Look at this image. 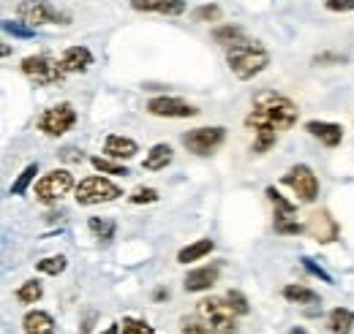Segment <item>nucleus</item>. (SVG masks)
I'll return each instance as SVG.
<instances>
[{
    "label": "nucleus",
    "instance_id": "obj_1",
    "mask_svg": "<svg viewBox=\"0 0 354 334\" xmlns=\"http://www.w3.org/2000/svg\"><path fill=\"white\" fill-rule=\"evenodd\" d=\"M300 109L297 104L275 90H259L251 101V112L245 115L243 126L251 133V153L254 155H267L286 130L297 126Z\"/></svg>",
    "mask_w": 354,
    "mask_h": 334
},
{
    "label": "nucleus",
    "instance_id": "obj_2",
    "mask_svg": "<svg viewBox=\"0 0 354 334\" xmlns=\"http://www.w3.org/2000/svg\"><path fill=\"white\" fill-rule=\"evenodd\" d=\"M223 52H226V66H229L232 77L240 79V82L257 79L270 66V49L262 41H254V39H245V41H240L237 46H229Z\"/></svg>",
    "mask_w": 354,
    "mask_h": 334
},
{
    "label": "nucleus",
    "instance_id": "obj_3",
    "mask_svg": "<svg viewBox=\"0 0 354 334\" xmlns=\"http://www.w3.org/2000/svg\"><path fill=\"white\" fill-rule=\"evenodd\" d=\"M123 196V188L118 182H112L106 174H93L77 182L74 188V202L80 207H98V204H109L118 202Z\"/></svg>",
    "mask_w": 354,
    "mask_h": 334
},
{
    "label": "nucleus",
    "instance_id": "obj_4",
    "mask_svg": "<svg viewBox=\"0 0 354 334\" xmlns=\"http://www.w3.org/2000/svg\"><path fill=\"white\" fill-rule=\"evenodd\" d=\"M74 188H77V179H74V174H71L68 168H52V171H46V174H41V177L36 179L33 196H36L39 204L55 207V204L63 202Z\"/></svg>",
    "mask_w": 354,
    "mask_h": 334
},
{
    "label": "nucleus",
    "instance_id": "obj_5",
    "mask_svg": "<svg viewBox=\"0 0 354 334\" xmlns=\"http://www.w3.org/2000/svg\"><path fill=\"white\" fill-rule=\"evenodd\" d=\"M19 71L28 82L39 84V87H55V84L66 82V71L60 66V57H52V55H28L22 63H19Z\"/></svg>",
    "mask_w": 354,
    "mask_h": 334
},
{
    "label": "nucleus",
    "instance_id": "obj_6",
    "mask_svg": "<svg viewBox=\"0 0 354 334\" xmlns=\"http://www.w3.org/2000/svg\"><path fill=\"white\" fill-rule=\"evenodd\" d=\"M77 120H80V115H77L74 104H71V101H60V104L44 109V112L36 117V128H39L44 136H49V139H60V136H66L68 130H74Z\"/></svg>",
    "mask_w": 354,
    "mask_h": 334
},
{
    "label": "nucleus",
    "instance_id": "obj_7",
    "mask_svg": "<svg viewBox=\"0 0 354 334\" xmlns=\"http://www.w3.org/2000/svg\"><path fill=\"white\" fill-rule=\"evenodd\" d=\"M196 313H199L218 334L237 332V318H240V315L234 313V307L229 304L226 296H205V299L199 302Z\"/></svg>",
    "mask_w": 354,
    "mask_h": 334
},
{
    "label": "nucleus",
    "instance_id": "obj_8",
    "mask_svg": "<svg viewBox=\"0 0 354 334\" xmlns=\"http://www.w3.org/2000/svg\"><path fill=\"white\" fill-rule=\"evenodd\" d=\"M226 141V128L223 126H202V128H191L180 136V144L196 155V158H207L213 155L218 147Z\"/></svg>",
    "mask_w": 354,
    "mask_h": 334
},
{
    "label": "nucleus",
    "instance_id": "obj_9",
    "mask_svg": "<svg viewBox=\"0 0 354 334\" xmlns=\"http://www.w3.org/2000/svg\"><path fill=\"white\" fill-rule=\"evenodd\" d=\"M17 17L28 22L30 28H46V25H68L71 17L57 11L49 0H19L17 3Z\"/></svg>",
    "mask_w": 354,
    "mask_h": 334
},
{
    "label": "nucleus",
    "instance_id": "obj_10",
    "mask_svg": "<svg viewBox=\"0 0 354 334\" xmlns=\"http://www.w3.org/2000/svg\"><path fill=\"white\" fill-rule=\"evenodd\" d=\"M281 185L297 196V204H313L319 199V177L308 164H295L281 177Z\"/></svg>",
    "mask_w": 354,
    "mask_h": 334
},
{
    "label": "nucleus",
    "instance_id": "obj_11",
    "mask_svg": "<svg viewBox=\"0 0 354 334\" xmlns=\"http://www.w3.org/2000/svg\"><path fill=\"white\" fill-rule=\"evenodd\" d=\"M145 109H147V115L164 117V120H191L199 115V109L194 104H188L177 95H156L145 104Z\"/></svg>",
    "mask_w": 354,
    "mask_h": 334
},
{
    "label": "nucleus",
    "instance_id": "obj_12",
    "mask_svg": "<svg viewBox=\"0 0 354 334\" xmlns=\"http://www.w3.org/2000/svg\"><path fill=\"white\" fill-rule=\"evenodd\" d=\"M306 234L313 242H319V245H333L341 237V226H338V220L327 209H316V212H310L308 220H306Z\"/></svg>",
    "mask_w": 354,
    "mask_h": 334
},
{
    "label": "nucleus",
    "instance_id": "obj_13",
    "mask_svg": "<svg viewBox=\"0 0 354 334\" xmlns=\"http://www.w3.org/2000/svg\"><path fill=\"white\" fill-rule=\"evenodd\" d=\"M218 277H221V264L218 261L216 264H205V266H196V269H191L185 275L183 288L188 293H205L218 283Z\"/></svg>",
    "mask_w": 354,
    "mask_h": 334
},
{
    "label": "nucleus",
    "instance_id": "obj_14",
    "mask_svg": "<svg viewBox=\"0 0 354 334\" xmlns=\"http://www.w3.org/2000/svg\"><path fill=\"white\" fill-rule=\"evenodd\" d=\"M306 130H308V136H313L319 144H324L327 150H335V147H341V141H344V126H338V123H330V120H308L306 123Z\"/></svg>",
    "mask_w": 354,
    "mask_h": 334
},
{
    "label": "nucleus",
    "instance_id": "obj_15",
    "mask_svg": "<svg viewBox=\"0 0 354 334\" xmlns=\"http://www.w3.org/2000/svg\"><path fill=\"white\" fill-rule=\"evenodd\" d=\"M139 14H161V17H183L188 11L185 0H129Z\"/></svg>",
    "mask_w": 354,
    "mask_h": 334
},
{
    "label": "nucleus",
    "instance_id": "obj_16",
    "mask_svg": "<svg viewBox=\"0 0 354 334\" xmlns=\"http://www.w3.org/2000/svg\"><path fill=\"white\" fill-rule=\"evenodd\" d=\"M93 63H95L93 52H90L88 46H82V43L68 46V49H63V55H60V66H63V71H66L68 77H71V74H85Z\"/></svg>",
    "mask_w": 354,
    "mask_h": 334
},
{
    "label": "nucleus",
    "instance_id": "obj_17",
    "mask_svg": "<svg viewBox=\"0 0 354 334\" xmlns=\"http://www.w3.org/2000/svg\"><path fill=\"white\" fill-rule=\"evenodd\" d=\"M139 153V144L133 141L131 136H123V133H109L104 139V155L106 158H115V161H133Z\"/></svg>",
    "mask_w": 354,
    "mask_h": 334
},
{
    "label": "nucleus",
    "instance_id": "obj_18",
    "mask_svg": "<svg viewBox=\"0 0 354 334\" xmlns=\"http://www.w3.org/2000/svg\"><path fill=\"white\" fill-rule=\"evenodd\" d=\"M22 332L25 334H55L57 324L46 310H28L22 318Z\"/></svg>",
    "mask_w": 354,
    "mask_h": 334
},
{
    "label": "nucleus",
    "instance_id": "obj_19",
    "mask_svg": "<svg viewBox=\"0 0 354 334\" xmlns=\"http://www.w3.org/2000/svg\"><path fill=\"white\" fill-rule=\"evenodd\" d=\"M327 334H352L354 332V310L349 307H333L324 318Z\"/></svg>",
    "mask_w": 354,
    "mask_h": 334
},
{
    "label": "nucleus",
    "instance_id": "obj_20",
    "mask_svg": "<svg viewBox=\"0 0 354 334\" xmlns=\"http://www.w3.org/2000/svg\"><path fill=\"white\" fill-rule=\"evenodd\" d=\"M265 196H267V202L272 204V217H275V223H281V220H292V217L297 215V202H289V199L281 196V190H275L272 185H267L265 188Z\"/></svg>",
    "mask_w": 354,
    "mask_h": 334
},
{
    "label": "nucleus",
    "instance_id": "obj_21",
    "mask_svg": "<svg viewBox=\"0 0 354 334\" xmlns=\"http://www.w3.org/2000/svg\"><path fill=\"white\" fill-rule=\"evenodd\" d=\"M172 161H175V150L161 141V144H153V147L147 150V155H145V161H142V168H145V171H164Z\"/></svg>",
    "mask_w": 354,
    "mask_h": 334
},
{
    "label": "nucleus",
    "instance_id": "obj_22",
    "mask_svg": "<svg viewBox=\"0 0 354 334\" xmlns=\"http://www.w3.org/2000/svg\"><path fill=\"white\" fill-rule=\"evenodd\" d=\"M213 250H216V242L213 239H196V242H191V245H185V248L177 250V264H183V266L196 264V261L207 258Z\"/></svg>",
    "mask_w": 354,
    "mask_h": 334
},
{
    "label": "nucleus",
    "instance_id": "obj_23",
    "mask_svg": "<svg viewBox=\"0 0 354 334\" xmlns=\"http://www.w3.org/2000/svg\"><path fill=\"white\" fill-rule=\"evenodd\" d=\"M281 296L289 302V304H303V307H308V304H322V296L308 288V286H303V283H289V286H283V291Z\"/></svg>",
    "mask_w": 354,
    "mask_h": 334
},
{
    "label": "nucleus",
    "instance_id": "obj_24",
    "mask_svg": "<svg viewBox=\"0 0 354 334\" xmlns=\"http://www.w3.org/2000/svg\"><path fill=\"white\" fill-rule=\"evenodd\" d=\"M210 36H213V41L218 43L221 49L237 46L240 41H245V39H248V33H245L240 25H216Z\"/></svg>",
    "mask_w": 354,
    "mask_h": 334
},
{
    "label": "nucleus",
    "instance_id": "obj_25",
    "mask_svg": "<svg viewBox=\"0 0 354 334\" xmlns=\"http://www.w3.org/2000/svg\"><path fill=\"white\" fill-rule=\"evenodd\" d=\"M90 166L95 168L98 174H106V177H129L131 174L123 161H115V158H106V155H93Z\"/></svg>",
    "mask_w": 354,
    "mask_h": 334
},
{
    "label": "nucleus",
    "instance_id": "obj_26",
    "mask_svg": "<svg viewBox=\"0 0 354 334\" xmlns=\"http://www.w3.org/2000/svg\"><path fill=\"white\" fill-rule=\"evenodd\" d=\"M88 228H90V234H93L101 245H109V242L115 239V223H112V220H106V217H90Z\"/></svg>",
    "mask_w": 354,
    "mask_h": 334
},
{
    "label": "nucleus",
    "instance_id": "obj_27",
    "mask_svg": "<svg viewBox=\"0 0 354 334\" xmlns=\"http://www.w3.org/2000/svg\"><path fill=\"white\" fill-rule=\"evenodd\" d=\"M14 296H17L19 304H39L41 296H44V288H41L39 280H25V283L14 291Z\"/></svg>",
    "mask_w": 354,
    "mask_h": 334
},
{
    "label": "nucleus",
    "instance_id": "obj_28",
    "mask_svg": "<svg viewBox=\"0 0 354 334\" xmlns=\"http://www.w3.org/2000/svg\"><path fill=\"white\" fill-rule=\"evenodd\" d=\"M180 334H218V332L196 313V315H183L180 318Z\"/></svg>",
    "mask_w": 354,
    "mask_h": 334
},
{
    "label": "nucleus",
    "instance_id": "obj_29",
    "mask_svg": "<svg viewBox=\"0 0 354 334\" xmlns=\"http://www.w3.org/2000/svg\"><path fill=\"white\" fill-rule=\"evenodd\" d=\"M36 174H39V164H28V166L19 171V177L14 179V185L8 188L11 196H22L33 182H36Z\"/></svg>",
    "mask_w": 354,
    "mask_h": 334
},
{
    "label": "nucleus",
    "instance_id": "obj_30",
    "mask_svg": "<svg viewBox=\"0 0 354 334\" xmlns=\"http://www.w3.org/2000/svg\"><path fill=\"white\" fill-rule=\"evenodd\" d=\"M66 266H68V258H66V255H46L41 261H36V269H39L41 275H49V277L63 275Z\"/></svg>",
    "mask_w": 354,
    "mask_h": 334
},
{
    "label": "nucleus",
    "instance_id": "obj_31",
    "mask_svg": "<svg viewBox=\"0 0 354 334\" xmlns=\"http://www.w3.org/2000/svg\"><path fill=\"white\" fill-rule=\"evenodd\" d=\"M221 17H223V8L218 3H205V6H199V8L191 11V19L194 22H221Z\"/></svg>",
    "mask_w": 354,
    "mask_h": 334
},
{
    "label": "nucleus",
    "instance_id": "obj_32",
    "mask_svg": "<svg viewBox=\"0 0 354 334\" xmlns=\"http://www.w3.org/2000/svg\"><path fill=\"white\" fill-rule=\"evenodd\" d=\"M161 196H158V190L156 188H150V185H136L131 193H129V202H131L133 207H142V204H156Z\"/></svg>",
    "mask_w": 354,
    "mask_h": 334
},
{
    "label": "nucleus",
    "instance_id": "obj_33",
    "mask_svg": "<svg viewBox=\"0 0 354 334\" xmlns=\"http://www.w3.org/2000/svg\"><path fill=\"white\" fill-rule=\"evenodd\" d=\"M120 334H156V329L145 321V318H133V315H126L120 321Z\"/></svg>",
    "mask_w": 354,
    "mask_h": 334
},
{
    "label": "nucleus",
    "instance_id": "obj_34",
    "mask_svg": "<svg viewBox=\"0 0 354 334\" xmlns=\"http://www.w3.org/2000/svg\"><path fill=\"white\" fill-rule=\"evenodd\" d=\"M3 30L17 36V39H33L36 36V28H30L28 22H14V19H3Z\"/></svg>",
    "mask_w": 354,
    "mask_h": 334
},
{
    "label": "nucleus",
    "instance_id": "obj_35",
    "mask_svg": "<svg viewBox=\"0 0 354 334\" xmlns=\"http://www.w3.org/2000/svg\"><path fill=\"white\" fill-rule=\"evenodd\" d=\"M226 299H229V304L234 307V313L237 315H248L251 313V304H248V296L243 291H237V288H229V291L223 293Z\"/></svg>",
    "mask_w": 354,
    "mask_h": 334
},
{
    "label": "nucleus",
    "instance_id": "obj_36",
    "mask_svg": "<svg viewBox=\"0 0 354 334\" xmlns=\"http://www.w3.org/2000/svg\"><path fill=\"white\" fill-rule=\"evenodd\" d=\"M272 226H275V234H283V237L306 234V223H297V217H292V220H281V223H272Z\"/></svg>",
    "mask_w": 354,
    "mask_h": 334
},
{
    "label": "nucleus",
    "instance_id": "obj_37",
    "mask_svg": "<svg viewBox=\"0 0 354 334\" xmlns=\"http://www.w3.org/2000/svg\"><path fill=\"white\" fill-rule=\"evenodd\" d=\"M324 8L330 14H349L354 11V0H324Z\"/></svg>",
    "mask_w": 354,
    "mask_h": 334
},
{
    "label": "nucleus",
    "instance_id": "obj_38",
    "mask_svg": "<svg viewBox=\"0 0 354 334\" xmlns=\"http://www.w3.org/2000/svg\"><path fill=\"white\" fill-rule=\"evenodd\" d=\"M303 266L308 269V272H310V275H313V277H322L324 283H330V286H333V277H330V275H327V272H324L322 266H316V264H313L310 258H303Z\"/></svg>",
    "mask_w": 354,
    "mask_h": 334
},
{
    "label": "nucleus",
    "instance_id": "obj_39",
    "mask_svg": "<svg viewBox=\"0 0 354 334\" xmlns=\"http://www.w3.org/2000/svg\"><path fill=\"white\" fill-rule=\"evenodd\" d=\"M60 158L68 161V164H82L85 155H82V150H77V147H66V150L60 153Z\"/></svg>",
    "mask_w": 354,
    "mask_h": 334
},
{
    "label": "nucleus",
    "instance_id": "obj_40",
    "mask_svg": "<svg viewBox=\"0 0 354 334\" xmlns=\"http://www.w3.org/2000/svg\"><path fill=\"white\" fill-rule=\"evenodd\" d=\"M313 63H316V66H324V63H344V57H341V55H333V52H324V55H316Z\"/></svg>",
    "mask_w": 354,
    "mask_h": 334
},
{
    "label": "nucleus",
    "instance_id": "obj_41",
    "mask_svg": "<svg viewBox=\"0 0 354 334\" xmlns=\"http://www.w3.org/2000/svg\"><path fill=\"white\" fill-rule=\"evenodd\" d=\"M153 299H156V302H161V299H169V291H167V288H158V291L153 293Z\"/></svg>",
    "mask_w": 354,
    "mask_h": 334
},
{
    "label": "nucleus",
    "instance_id": "obj_42",
    "mask_svg": "<svg viewBox=\"0 0 354 334\" xmlns=\"http://www.w3.org/2000/svg\"><path fill=\"white\" fill-rule=\"evenodd\" d=\"M101 334H120V324H109Z\"/></svg>",
    "mask_w": 354,
    "mask_h": 334
},
{
    "label": "nucleus",
    "instance_id": "obj_43",
    "mask_svg": "<svg viewBox=\"0 0 354 334\" xmlns=\"http://www.w3.org/2000/svg\"><path fill=\"white\" fill-rule=\"evenodd\" d=\"M289 334H308V332H303V329H292Z\"/></svg>",
    "mask_w": 354,
    "mask_h": 334
}]
</instances>
